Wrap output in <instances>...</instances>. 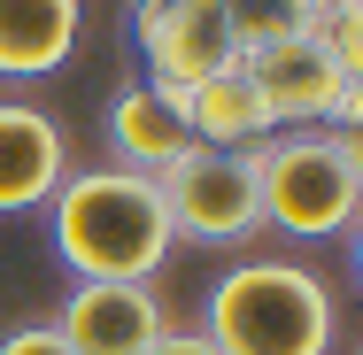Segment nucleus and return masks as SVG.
<instances>
[{"mask_svg": "<svg viewBox=\"0 0 363 355\" xmlns=\"http://www.w3.org/2000/svg\"><path fill=\"white\" fill-rule=\"evenodd\" d=\"M47 247L70 278H140L155 286V271L170 263V216L162 193L140 170H70L47 201Z\"/></svg>", "mask_w": 363, "mask_h": 355, "instance_id": "1", "label": "nucleus"}, {"mask_svg": "<svg viewBox=\"0 0 363 355\" xmlns=\"http://www.w3.org/2000/svg\"><path fill=\"white\" fill-rule=\"evenodd\" d=\"M194 332L217 355H333L340 293L325 271H309L294 255H247L209 286Z\"/></svg>", "mask_w": 363, "mask_h": 355, "instance_id": "2", "label": "nucleus"}, {"mask_svg": "<svg viewBox=\"0 0 363 355\" xmlns=\"http://www.w3.org/2000/svg\"><path fill=\"white\" fill-rule=\"evenodd\" d=\"M263 224L286 240H348L363 209V154L356 132H271L255 147Z\"/></svg>", "mask_w": 363, "mask_h": 355, "instance_id": "3", "label": "nucleus"}, {"mask_svg": "<svg viewBox=\"0 0 363 355\" xmlns=\"http://www.w3.org/2000/svg\"><path fill=\"white\" fill-rule=\"evenodd\" d=\"M240 70L255 77V93H263L279 132H356V116H363V70L333 62V47L317 31L247 47Z\"/></svg>", "mask_w": 363, "mask_h": 355, "instance_id": "4", "label": "nucleus"}, {"mask_svg": "<svg viewBox=\"0 0 363 355\" xmlns=\"http://www.w3.org/2000/svg\"><path fill=\"white\" fill-rule=\"evenodd\" d=\"M170 240H201V247H240L263 232V193H255V154L240 147H194L186 162H170L155 178Z\"/></svg>", "mask_w": 363, "mask_h": 355, "instance_id": "5", "label": "nucleus"}, {"mask_svg": "<svg viewBox=\"0 0 363 355\" xmlns=\"http://www.w3.org/2000/svg\"><path fill=\"white\" fill-rule=\"evenodd\" d=\"M170 332V301L140 278H77L55 309V340L70 355H147Z\"/></svg>", "mask_w": 363, "mask_h": 355, "instance_id": "6", "label": "nucleus"}, {"mask_svg": "<svg viewBox=\"0 0 363 355\" xmlns=\"http://www.w3.org/2000/svg\"><path fill=\"white\" fill-rule=\"evenodd\" d=\"M132 31H140L147 77L178 85V93H194L209 70L240 62V39L217 0H132Z\"/></svg>", "mask_w": 363, "mask_h": 355, "instance_id": "7", "label": "nucleus"}, {"mask_svg": "<svg viewBox=\"0 0 363 355\" xmlns=\"http://www.w3.org/2000/svg\"><path fill=\"white\" fill-rule=\"evenodd\" d=\"M70 178V132L39 101H0V216H31Z\"/></svg>", "mask_w": 363, "mask_h": 355, "instance_id": "8", "label": "nucleus"}, {"mask_svg": "<svg viewBox=\"0 0 363 355\" xmlns=\"http://www.w3.org/2000/svg\"><path fill=\"white\" fill-rule=\"evenodd\" d=\"M108 147H116V170H140V178H162L170 162L194 154V124H186V93L178 85H124L108 101Z\"/></svg>", "mask_w": 363, "mask_h": 355, "instance_id": "9", "label": "nucleus"}, {"mask_svg": "<svg viewBox=\"0 0 363 355\" xmlns=\"http://www.w3.org/2000/svg\"><path fill=\"white\" fill-rule=\"evenodd\" d=\"M85 39V0H0V77H47Z\"/></svg>", "mask_w": 363, "mask_h": 355, "instance_id": "10", "label": "nucleus"}, {"mask_svg": "<svg viewBox=\"0 0 363 355\" xmlns=\"http://www.w3.org/2000/svg\"><path fill=\"white\" fill-rule=\"evenodd\" d=\"M186 124H194V147H240V154H255V147L279 132L271 108H263V93H255V77L240 70V62L209 70L186 93Z\"/></svg>", "mask_w": 363, "mask_h": 355, "instance_id": "11", "label": "nucleus"}, {"mask_svg": "<svg viewBox=\"0 0 363 355\" xmlns=\"http://www.w3.org/2000/svg\"><path fill=\"white\" fill-rule=\"evenodd\" d=\"M217 8L232 23V39H240V55L247 47H271V39H294V31L317 23V0H217Z\"/></svg>", "mask_w": 363, "mask_h": 355, "instance_id": "12", "label": "nucleus"}, {"mask_svg": "<svg viewBox=\"0 0 363 355\" xmlns=\"http://www.w3.org/2000/svg\"><path fill=\"white\" fill-rule=\"evenodd\" d=\"M0 355H70V348L55 340V325H16V332L0 340Z\"/></svg>", "mask_w": 363, "mask_h": 355, "instance_id": "13", "label": "nucleus"}, {"mask_svg": "<svg viewBox=\"0 0 363 355\" xmlns=\"http://www.w3.org/2000/svg\"><path fill=\"white\" fill-rule=\"evenodd\" d=\"M147 355H217V348H209V340H201L194 325H170V332H162V340H155Z\"/></svg>", "mask_w": 363, "mask_h": 355, "instance_id": "14", "label": "nucleus"}]
</instances>
